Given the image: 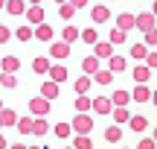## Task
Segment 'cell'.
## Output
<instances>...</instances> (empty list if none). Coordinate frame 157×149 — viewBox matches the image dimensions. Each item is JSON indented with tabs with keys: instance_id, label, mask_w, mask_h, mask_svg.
Instances as JSON below:
<instances>
[{
	"instance_id": "6da1fadb",
	"label": "cell",
	"mask_w": 157,
	"mask_h": 149,
	"mask_svg": "<svg viewBox=\"0 0 157 149\" xmlns=\"http://www.w3.org/2000/svg\"><path fill=\"white\" fill-rule=\"evenodd\" d=\"M131 126H134V129H137V132H140V129H146V120H143V117H137V120H134V123H131Z\"/></svg>"
},
{
	"instance_id": "8992f818",
	"label": "cell",
	"mask_w": 157,
	"mask_h": 149,
	"mask_svg": "<svg viewBox=\"0 0 157 149\" xmlns=\"http://www.w3.org/2000/svg\"><path fill=\"white\" fill-rule=\"evenodd\" d=\"M154 103H157V94H154Z\"/></svg>"
},
{
	"instance_id": "3957f363",
	"label": "cell",
	"mask_w": 157,
	"mask_h": 149,
	"mask_svg": "<svg viewBox=\"0 0 157 149\" xmlns=\"http://www.w3.org/2000/svg\"><path fill=\"white\" fill-rule=\"evenodd\" d=\"M148 41H151V44H157V29H151V32H148Z\"/></svg>"
},
{
	"instance_id": "5b68a950",
	"label": "cell",
	"mask_w": 157,
	"mask_h": 149,
	"mask_svg": "<svg viewBox=\"0 0 157 149\" xmlns=\"http://www.w3.org/2000/svg\"><path fill=\"white\" fill-rule=\"evenodd\" d=\"M148 64H151V67H157V56H148Z\"/></svg>"
},
{
	"instance_id": "277c9868",
	"label": "cell",
	"mask_w": 157,
	"mask_h": 149,
	"mask_svg": "<svg viewBox=\"0 0 157 149\" xmlns=\"http://www.w3.org/2000/svg\"><path fill=\"white\" fill-rule=\"evenodd\" d=\"M140 149H154V143H151V140H143V143H140Z\"/></svg>"
},
{
	"instance_id": "7a4b0ae2",
	"label": "cell",
	"mask_w": 157,
	"mask_h": 149,
	"mask_svg": "<svg viewBox=\"0 0 157 149\" xmlns=\"http://www.w3.org/2000/svg\"><path fill=\"white\" fill-rule=\"evenodd\" d=\"M108 105H111L108 99H96V108H99V111H108Z\"/></svg>"
}]
</instances>
